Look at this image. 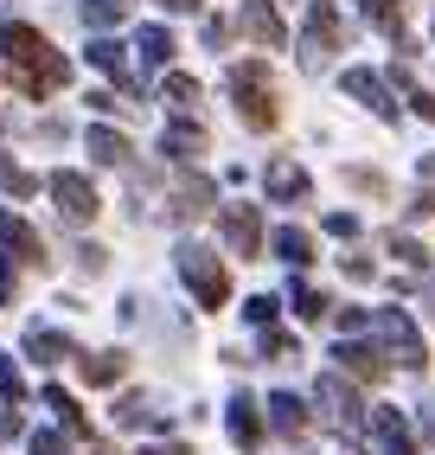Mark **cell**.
<instances>
[{"label":"cell","instance_id":"15","mask_svg":"<svg viewBox=\"0 0 435 455\" xmlns=\"http://www.w3.org/2000/svg\"><path fill=\"white\" fill-rule=\"evenodd\" d=\"M339 366H346V372H359L365 385H378V379L391 372L384 359H378V347H359V340H352V347H339Z\"/></svg>","mask_w":435,"mask_h":455},{"label":"cell","instance_id":"11","mask_svg":"<svg viewBox=\"0 0 435 455\" xmlns=\"http://www.w3.org/2000/svg\"><path fill=\"white\" fill-rule=\"evenodd\" d=\"M371 430H378L384 455H416V443H410V423H403L391 404H378V411H371Z\"/></svg>","mask_w":435,"mask_h":455},{"label":"cell","instance_id":"29","mask_svg":"<svg viewBox=\"0 0 435 455\" xmlns=\"http://www.w3.org/2000/svg\"><path fill=\"white\" fill-rule=\"evenodd\" d=\"M295 308H301V321H320V315H327V295L307 289V283H295Z\"/></svg>","mask_w":435,"mask_h":455},{"label":"cell","instance_id":"27","mask_svg":"<svg viewBox=\"0 0 435 455\" xmlns=\"http://www.w3.org/2000/svg\"><path fill=\"white\" fill-rule=\"evenodd\" d=\"M122 7L129 0H83V26H109V20H122Z\"/></svg>","mask_w":435,"mask_h":455},{"label":"cell","instance_id":"34","mask_svg":"<svg viewBox=\"0 0 435 455\" xmlns=\"http://www.w3.org/2000/svg\"><path fill=\"white\" fill-rule=\"evenodd\" d=\"M410 212H416V219H435V193H416V205H410Z\"/></svg>","mask_w":435,"mask_h":455},{"label":"cell","instance_id":"22","mask_svg":"<svg viewBox=\"0 0 435 455\" xmlns=\"http://www.w3.org/2000/svg\"><path fill=\"white\" fill-rule=\"evenodd\" d=\"M275 257H282V263H307V257H314V237L282 225V231H275Z\"/></svg>","mask_w":435,"mask_h":455},{"label":"cell","instance_id":"40","mask_svg":"<svg viewBox=\"0 0 435 455\" xmlns=\"http://www.w3.org/2000/svg\"><path fill=\"white\" fill-rule=\"evenodd\" d=\"M423 173H429V180H435V155H429V161H423Z\"/></svg>","mask_w":435,"mask_h":455},{"label":"cell","instance_id":"19","mask_svg":"<svg viewBox=\"0 0 435 455\" xmlns=\"http://www.w3.org/2000/svg\"><path fill=\"white\" fill-rule=\"evenodd\" d=\"M161 148H167V155H173V161H193V155H199V148H205V129H199V123H173Z\"/></svg>","mask_w":435,"mask_h":455},{"label":"cell","instance_id":"28","mask_svg":"<svg viewBox=\"0 0 435 455\" xmlns=\"http://www.w3.org/2000/svg\"><path fill=\"white\" fill-rule=\"evenodd\" d=\"M167 103H173V109H193V103H199V84L173 71V77H167Z\"/></svg>","mask_w":435,"mask_h":455},{"label":"cell","instance_id":"3","mask_svg":"<svg viewBox=\"0 0 435 455\" xmlns=\"http://www.w3.org/2000/svg\"><path fill=\"white\" fill-rule=\"evenodd\" d=\"M179 276L193 283L199 308H225L231 301V276H225V263H218L205 244H179Z\"/></svg>","mask_w":435,"mask_h":455},{"label":"cell","instance_id":"5","mask_svg":"<svg viewBox=\"0 0 435 455\" xmlns=\"http://www.w3.org/2000/svg\"><path fill=\"white\" fill-rule=\"evenodd\" d=\"M51 199H58V212H65L71 225H83V219H97V187H90L83 173H51Z\"/></svg>","mask_w":435,"mask_h":455},{"label":"cell","instance_id":"38","mask_svg":"<svg viewBox=\"0 0 435 455\" xmlns=\"http://www.w3.org/2000/svg\"><path fill=\"white\" fill-rule=\"evenodd\" d=\"M13 430H20V417H13V411H0V443H7Z\"/></svg>","mask_w":435,"mask_h":455},{"label":"cell","instance_id":"35","mask_svg":"<svg viewBox=\"0 0 435 455\" xmlns=\"http://www.w3.org/2000/svg\"><path fill=\"white\" fill-rule=\"evenodd\" d=\"M141 455H193L186 443H154V449H141Z\"/></svg>","mask_w":435,"mask_h":455},{"label":"cell","instance_id":"25","mask_svg":"<svg viewBox=\"0 0 435 455\" xmlns=\"http://www.w3.org/2000/svg\"><path fill=\"white\" fill-rule=\"evenodd\" d=\"M0 193H13V199H26V193H39V180L33 173H20L7 155H0Z\"/></svg>","mask_w":435,"mask_h":455},{"label":"cell","instance_id":"30","mask_svg":"<svg viewBox=\"0 0 435 455\" xmlns=\"http://www.w3.org/2000/svg\"><path fill=\"white\" fill-rule=\"evenodd\" d=\"M243 315H250L257 327H269V321H275V295H257V301H250V308H243Z\"/></svg>","mask_w":435,"mask_h":455},{"label":"cell","instance_id":"1","mask_svg":"<svg viewBox=\"0 0 435 455\" xmlns=\"http://www.w3.org/2000/svg\"><path fill=\"white\" fill-rule=\"evenodd\" d=\"M0 39H7V58H13V71H20V90H26V97H51V90H65L71 65L51 52L45 33H33V26H0Z\"/></svg>","mask_w":435,"mask_h":455},{"label":"cell","instance_id":"10","mask_svg":"<svg viewBox=\"0 0 435 455\" xmlns=\"http://www.w3.org/2000/svg\"><path fill=\"white\" fill-rule=\"evenodd\" d=\"M263 187H269V199H282V205H301L307 193H314V187H307V173H301L295 161H269Z\"/></svg>","mask_w":435,"mask_h":455},{"label":"cell","instance_id":"37","mask_svg":"<svg viewBox=\"0 0 435 455\" xmlns=\"http://www.w3.org/2000/svg\"><path fill=\"white\" fill-rule=\"evenodd\" d=\"M410 97H416V109H423L429 123H435V97H429V90H410Z\"/></svg>","mask_w":435,"mask_h":455},{"label":"cell","instance_id":"20","mask_svg":"<svg viewBox=\"0 0 435 455\" xmlns=\"http://www.w3.org/2000/svg\"><path fill=\"white\" fill-rule=\"evenodd\" d=\"M359 7L371 13V26H378V33H391V39L403 45V0H359Z\"/></svg>","mask_w":435,"mask_h":455},{"label":"cell","instance_id":"2","mask_svg":"<svg viewBox=\"0 0 435 455\" xmlns=\"http://www.w3.org/2000/svg\"><path fill=\"white\" fill-rule=\"evenodd\" d=\"M231 90H237V116H243V123H250V129H275V116H282V109H275V90H269V65H263V58L237 65Z\"/></svg>","mask_w":435,"mask_h":455},{"label":"cell","instance_id":"17","mask_svg":"<svg viewBox=\"0 0 435 455\" xmlns=\"http://www.w3.org/2000/svg\"><path fill=\"white\" fill-rule=\"evenodd\" d=\"M77 372H83V385H115L122 372H129V359H122V353H97V359H77Z\"/></svg>","mask_w":435,"mask_h":455},{"label":"cell","instance_id":"36","mask_svg":"<svg viewBox=\"0 0 435 455\" xmlns=\"http://www.w3.org/2000/svg\"><path fill=\"white\" fill-rule=\"evenodd\" d=\"M161 7H167V13H199L205 0H161Z\"/></svg>","mask_w":435,"mask_h":455},{"label":"cell","instance_id":"13","mask_svg":"<svg viewBox=\"0 0 435 455\" xmlns=\"http://www.w3.org/2000/svg\"><path fill=\"white\" fill-rule=\"evenodd\" d=\"M269 423H275L282 436H301V430H307V404L295 398V391H275V398H269Z\"/></svg>","mask_w":435,"mask_h":455},{"label":"cell","instance_id":"16","mask_svg":"<svg viewBox=\"0 0 435 455\" xmlns=\"http://www.w3.org/2000/svg\"><path fill=\"white\" fill-rule=\"evenodd\" d=\"M26 353H33L39 366H58V359H65V353H77V347L65 340V333H51V327H33V333H26Z\"/></svg>","mask_w":435,"mask_h":455},{"label":"cell","instance_id":"24","mask_svg":"<svg viewBox=\"0 0 435 455\" xmlns=\"http://www.w3.org/2000/svg\"><path fill=\"white\" fill-rule=\"evenodd\" d=\"M205 205H211V180H179V205H173L179 219L186 212H205Z\"/></svg>","mask_w":435,"mask_h":455},{"label":"cell","instance_id":"31","mask_svg":"<svg viewBox=\"0 0 435 455\" xmlns=\"http://www.w3.org/2000/svg\"><path fill=\"white\" fill-rule=\"evenodd\" d=\"M327 231H333V237H359V219H352V212H333Z\"/></svg>","mask_w":435,"mask_h":455},{"label":"cell","instance_id":"32","mask_svg":"<svg viewBox=\"0 0 435 455\" xmlns=\"http://www.w3.org/2000/svg\"><path fill=\"white\" fill-rule=\"evenodd\" d=\"M33 455H71V449H65V436L45 430V436H33Z\"/></svg>","mask_w":435,"mask_h":455},{"label":"cell","instance_id":"12","mask_svg":"<svg viewBox=\"0 0 435 455\" xmlns=\"http://www.w3.org/2000/svg\"><path fill=\"white\" fill-rule=\"evenodd\" d=\"M346 90H352V97H359L365 109H378V116H384V123H391V116H397V103L384 97V77H378V71H346Z\"/></svg>","mask_w":435,"mask_h":455},{"label":"cell","instance_id":"39","mask_svg":"<svg viewBox=\"0 0 435 455\" xmlns=\"http://www.w3.org/2000/svg\"><path fill=\"white\" fill-rule=\"evenodd\" d=\"M0 301H13V269L0 263Z\"/></svg>","mask_w":435,"mask_h":455},{"label":"cell","instance_id":"7","mask_svg":"<svg viewBox=\"0 0 435 455\" xmlns=\"http://www.w3.org/2000/svg\"><path fill=\"white\" fill-rule=\"evenodd\" d=\"M378 333L391 340V353L403 359V366H423V359H429V353H423V333L410 327V315H403V308H384V315H378Z\"/></svg>","mask_w":435,"mask_h":455},{"label":"cell","instance_id":"14","mask_svg":"<svg viewBox=\"0 0 435 455\" xmlns=\"http://www.w3.org/2000/svg\"><path fill=\"white\" fill-rule=\"evenodd\" d=\"M231 443H237V449H257V443H263L257 398H231Z\"/></svg>","mask_w":435,"mask_h":455},{"label":"cell","instance_id":"6","mask_svg":"<svg viewBox=\"0 0 435 455\" xmlns=\"http://www.w3.org/2000/svg\"><path fill=\"white\" fill-rule=\"evenodd\" d=\"M0 244H7V257H20V263H33V269H45V237L20 219V212H0Z\"/></svg>","mask_w":435,"mask_h":455},{"label":"cell","instance_id":"8","mask_svg":"<svg viewBox=\"0 0 435 455\" xmlns=\"http://www.w3.org/2000/svg\"><path fill=\"white\" fill-rule=\"evenodd\" d=\"M237 26H243V33H250L257 45H282V39H289V33H282V13H275L269 0H243Z\"/></svg>","mask_w":435,"mask_h":455},{"label":"cell","instance_id":"33","mask_svg":"<svg viewBox=\"0 0 435 455\" xmlns=\"http://www.w3.org/2000/svg\"><path fill=\"white\" fill-rule=\"evenodd\" d=\"M0 391H7V398H13V404H20V372H13V366H7V359H0Z\"/></svg>","mask_w":435,"mask_h":455},{"label":"cell","instance_id":"26","mask_svg":"<svg viewBox=\"0 0 435 455\" xmlns=\"http://www.w3.org/2000/svg\"><path fill=\"white\" fill-rule=\"evenodd\" d=\"M90 58H97L109 77H129V58H122V45H115V39H97V45H90Z\"/></svg>","mask_w":435,"mask_h":455},{"label":"cell","instance_id":"4","mask_svg":"<svg viewBox=\"0 0 435 455\" xmlns=\"http://www.w3.org/2000/svg\"><path fill=\"white\" fill-rule=\"evenodd\" d=\"M218 231H225V244L237 257H257L263 251V219H257V205H225L218 212Z\"/></svg>","mask_w":435,"mask_h":455},{"label":"cell","instance_id":"23","mask_svg":"<svg viewBox=\"0 0 435 455\" xmlns=\"http://www.w3.org/2000/svg\"><path fill=\"white\" fill-rule=\"evenodd\" d=\"M141 58H147V65H167V58H173V33H167V26H147V33H141Z\"/></svg>","mask_w":435,"mask_h":455},{"label":"cell","instance_id":"21","mask_svg":"<svg viewBox=\"0 0 435 455\" xmlns=\"http://www.w3.org/2000/svg\"><path fill=\"white\" fill-rule=\"evenodd\" d=\"M90 155H97L103 167H129V141H122L115 129H90Z\"/></svg>","mask_w":435,"mask_h":455},{"label":"cell","instance_id":"9","mask_svg":"<svg viewBox=\"0 0 435 455\" xmlns=\"http://www.w3.org/2000/svg\"><path fill=\"white\" fill-rule=\"evenodd\" d=\"M320 404H327V417L339 423V430H352V423H359V391L339 379V372H327V379H320Z\"/></svg>","mask_w":435,"mask_h":455},{"label":"cell","instance_id":"18","mask_svg":"<svg viewBox=\"0 0 435 455\" xmlns=\"http://www.w3.org/2000/svg\"><path fill=\"white\" fill-rule=\"evenodd\" d=\"M45 404L58 411V423H65V430H71L77 443H90V423H83V411L71 404V391H58V385H45Z\"/></svg>","mask_w":435,"mask_h":455}]
</instances>
